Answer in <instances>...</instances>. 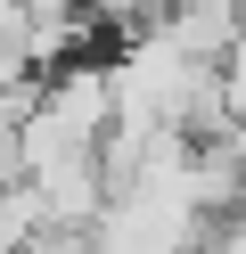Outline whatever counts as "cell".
<instances>
[{
    "mask_svg": "<svg viewBox=\"0 0 246 254\" xmlns=\"http://www.w3.org/2000/svg\"><path fill=\"white\" fill-rule=\"evenodd\" d=\"M197 254H246V213H222V221L205 230V246H197Z\"/></svg>",
    "mask_w": 246,
    "mask_h": 254,
    "instance_id": "obj_1",
    "label": "cell"
}]
</instances>
